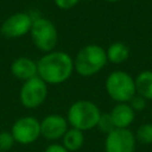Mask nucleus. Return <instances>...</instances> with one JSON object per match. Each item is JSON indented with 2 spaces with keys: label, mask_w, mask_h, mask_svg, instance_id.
I'll use <instances>...</instances> for the list:
<instances>
[{
  "label": "nucleus",
  "mask_w": 152,
  "mask_h": 152,
  "mask_svg": "<svg viewBox=\"0 0 152 152\" xmlns=\"http://www.w3.org/2000/svg\"><path fill=\"white\" fill-rule=\"evenodd\" d=\"M37 76L48 86L66 82L74 72V58L65 51L53 50L44 53L37 61Z\"/></svg>",
  "instance_id": "f257e3e1"
},
{
  "label": "nucleus",
  "mask_w": 152,
  "mask_h": 152,
  "mask_svg": "<svg viewBox=\"0 0 152 152\" xmlns=\"http://www.w3.org/2000/svg\"><path fill=\"white\" fill-rule=\"evenodd\" d=\"M108 63L106 50L97 44H88L78 50L74 58V71L82 77L99 74Z\"/></svg>",
  "instance_id": "f03ea898"
},
{
  "label": "nucleus",
  "mask_w": 152,
  "mask_h": 152,
  "mask_svg": "<svg viewBox=\"0 0 152 152\" xmlns=\"http://www.w3.org/2000/svg\"><path fill=\"white\" fill-rule=\"evenodd\" d=\"M100 115L101 110L96 103L90 100H77L69 107L66 120L70 127L87 132L96 127Z\"/></svg>",
  "instance_id": "7ed1b4c3"
},
{
  "label": "nucleus",
  "mask_w": 152,
  "mask_h": 152,
  "mask_svg": "<svg viewBox=\"0 0 152 152\" xmlns=\"http://www.w3.org/2000/svg\"><path fill=\"white\" fill-rule=\"evenodd\" d=\"M104 89L108 96L116 103L129 102L137 94L134 78L124 70L112 71L106 78Z\"/></svg>",
  "instance_id": "20e7f679"
},
{
  "label": "nucleus",
  "mask_w": 152,
  "mask_h": 152,
  "mask_svg": "<svg viewBox=\"0 0 152 152\" xmlns=\"http://www.w3.org/2000/svg\"><path fill=\"white\" fill-rule=\"evenodd\" d=\"M30 36L33 45L44 53L53 51L58 43L57 27L51 20L46 18L33 19Z\"/></svg>",
  "instance_id": "39448f33"
},
{
  "label": "nucleus",
  "mask_w": 152,
  "mask_h": 152,
  "mask_svg": "<svg viewBox=\"0 0 152 152\" xmlns=\"http://www.w3.org/2000/svg\"><path fill=\"white\" fill-rule=\"evenodd\" d=\"M49 94L48 84L38 76L25 81L19 91L20 103L27 109H34L42 106Z\"/></svg>",
  "instance_id": "423d86ee"
},
{
  "label": "nucleus",
  "mask_w": 152,
  "mask_h": 152,
  "mask_svg": "<svg viewBox=\"0 0 152 152\" xmlns=\"http://www.w3.org/2000/svg\"><path fill=\"white\" fill-rule=\"evenodd\" d=\"M11 133L14 141L20 145L33 144L40 137V121L32 115L21 116L13 122Z\"/></svg>",
  "instance_id": "0eeeda50"
},
{
  "label": "nucleus",
  "mask_w": 152,
  "mask_h": 152,
  "mask_svg": "<svg viewBox=\"0 0 152 152\" xmlns=\"http://www.w3.org/2000/svg\"><path fill=\"white\" fill-rule=\"evenodd\" d=\"M32 21L33 19L28 13L15 12L2 21L0 26V34L8 39L24 37L30 33Z\"/></svg>",
  "instance_id": "6e6552de"
},
{
  "label": "nucleus",
  "mask_w": 152,
  "mask_h": 152,
  "mask_svg": "<svg viewBox=\"0 0 152 152\" xmlns=\"http://www.w3.org/2000/svg\"><path fill=\"white\" fill-rule=\"evenodd\" d=\"M137 139L128 128H115L106 135L104 152H134Z\"/></svg>",
  "instance_id": "1a4fd4ad"
},
{
  "label": "nucleus",
  "mask_w": 152,
  "mask_h": 152,
  "mask_svg": "<svg viewBox=\"0 0 152 152\" xmlns=\"http://www.w3.org/2000/svg\"><path fill=\"white\" fill-rule=\"evenodd\" d=\"M65 116L61 114H49L40 120V137L48 141H57L62 139L69 128Z\"/></svg>",
  "instance_id": "9d476101"
},
{
  "label": "nucleus",
  "mask_w": 152,
  "mask_h": 152,
  "mask_svg": "<svg viewBox=\"0 0 152 152\" xmlns=\"http://www.w3.org/2000/svg\"><path fill=\"white\" fill-rule=\"evenodd\" d=\"M11 72L15 78L23 82L33 78L38 72L37 61L28 57H18L11 64Z\"/></svg>",
  "instance_id": "9b49d317"
},
{
  "label": "nucleus",
  "mask_w": 152,
  "mask_h": 152,
  "mask_svg": "<svg viewBox=\"0 0 152 152\" xmlns=\"http://www.w3.org/2000/svg\"><path fill=\"white\" fill-rule=\"evenodd\" d=\"M113 122L116 128H128L135 118V112L132 109L128 102L116 103L109 112Z\"/></svg>",
  "instance_id": "f8f14e48"
},
{
  "label": "nucleus",
  "mask_w": 152,
  "mask_h": 152,
  "mask_svg": "<svg viewBox=\"0 0 152 152\" xmlns=\"http://www.w3.org/2000/svg\"><path fill=\"white\" fill-rule=\"evenodd\" d=\"M106 55L108 62L113 64H122L129 57V48L124 42H114L107 48Z\"/></svg>",
  "instance_id": "ddd939ff"
},
{
  "label": "nucleus",
  "mask_w": 152,
  "mask_h": 152,
  "mask_svg": "<svg viewBox=\"0 0 152 152\" xmlns=\"http://www.w3.org/2000/svg\"><path fill=\"white\" fill-rule=\"evenodd\" d=\"M134 83L137 94L145 97L147 101H152V70L140 71L135 76Z\"/></svg>",
  "instance_id": "4468645a"
},
{
  "label": "nucleus",
  "mask_w": 152,
  "mask_h": 152,
  "mask_svg": "<svg viewBox=\"0 0 152 152\" xmlns=\"http://www.w3.org/2000/svg\"><path fill=\"white\" fill-rule=\"evenodd\" d=\"M61 140H62V145L69 152H76L81 150L84 144V132L77 128L69 127Z\"/></svg>",
  "instance_id": "2eb2a0df"
},
{
  "label": "nucleus",
  "mask_w": 152,
  "mask_h": 152,
  "mask_svg": "<svg viewBox=\"0 0 152 152\" xmlns=\"http://www.w3.org/2000/svg\"><path fill=\"white\" fill-rule=\"evenodd\" d=\"M134 135L137 141L141 144H145V145L152 144V122L140 125Z\"/></svg>",
  "instance_id": "dca6fc26"
},
{
  "label": "nucleus",
  "mask_w": 152,
  "mask_h": 152,
  "mask_svg": "<svg viewBox=\"0 0 152 152\" xmlns=\"http://www.w3.org/2000/svg\"><path fill=\"white\" fill-rule=\"evenodd\" d=\"M96 127L99 128V131H100V132L106 133V134L110 133L112 131H114V129L116 128V127H115V125H114V122H113V119H112V116H110V114H109V113H101V115H100V119H99V121H97Z\"/></svg>",
  "instance_id": "f3484780"
},
{
  "label": "nucleus",
  "mask_w": 152,
  "mask_h": 152,
  "mask_svg": "<svg viewBox=\"0 0 152 152\" xmlns=\"http://www.w3.org/2000/svg\"><path fill=\"white\" fill-rule=\"evenodd\" d=\"M15 141L11 133V131H1L0 132V152H8L14 146Z\"/></svg>",
  "instance_id": "a211bd4d"
},
{
  "label": "nucleus",
  "mask_w": 152,
  "mask_h": 152,
  "mask_svg": "<svg viewBox=\"0 0 152 152\" xmlns=\"http://www.w3.org/2000/svg\"><path fill=\"white\" fill-rule=\"evenodd\" d=\"M128 103H129V106L132 107V109H133L134 112H142V110L146 108V106H147V100H146L145 97H142V96L135 94V95L129 100Z\"/></svg>",
  "instance_id": "6ab92c4d"
},
{
  "label": "nucleus",
  "mask_w": 152,
  "mask_h": 152,
  "mask_svg": "<svg viewBox=\"0 0 152 152\" xmlns=\"http://www.w3.org/2000/svg\"><path fill=\"white\" fill-rule=\"evenodd\" d=\"M78 2H80V0H53L55 6L63 11L74 8Z\"/></svg>",
  "instance_id": "aec40b11"
},
{
  "label": "nucleus",
  "mask_w": 152,
  "mask_h": 152,
  "mask_svg": "<svg viewBox=\"0 0 152 152\" xmlns=\"http://www.w3.org/2000/svg\"><path fill=\"white\" fill-rule=\"evenodd\" d=\"M44 152H69L62 144H58V142H52L50 144L45 150Z\"/></svg>",
  "instance_id": "412c9836"
},
{
  "label": "nucleus",
  "mask_w": 152,
  "mask_h": 152,
  "mask_svg": "<svg viewBox=\"0 0 152 152\" xmlns=\"http://www.w3.org/2000/svg\"><path fill=\"white\" fill-rule=\"evenodd\" d=\"M107 2H118V1H120V0H106Z\"/></svg>",
  "instance_id": "4be33fe9"
},
{
  "label": "nucleus",
  "mask_w": 152,
  "mask_h": 152,
  "mask_svg": "<svg viewBox=\"0 0 152 152\" xmlns=\"http://www.w3.org/2000/svg\"><path fill=\"white\" fill-rule=\"evenodd\" d=\"M151 119H152V108H151Z\"/></svg>",
  "instance_id": "5701e85b"
},
{
  "label": "nucleus",
  "mask_w": 152,
  "mask_h": 152,
  "mask_svg": "<svg viewBox=\"0 0 152 152\" xmlns=\"http://www.w3.org/2000/svg\"><path fill=\"white\" fill-rule=\"evenodd\" d=\"M87 1H94V0H87Z\"/></svg>",
  "instance_id": "b1692460"
}]
</instances>
